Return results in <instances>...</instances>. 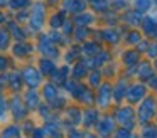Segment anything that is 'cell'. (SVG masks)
<instances>
[{
	"instance_id": "cell-8",
	"label": "cell",
	"mask_w": 157,
	"mask_h": 138,
	"mask_svg": "<svg viewBox=\"0 0 157 138\" xmlns=\"http://www.w3.org/2000/svg\"><path fill=\"white\" fill-rule=\"evenodd\" d=\"M127 61H128V62H133V61H135V54H128V56H127Z\"/></svg>"
},
{
	"instance_id": "cell-3",
	"label": "cell",
	"mask_w": 157,
	"mask_h": 138,
	"mask_svg": "<svg viewBox=\"0 0 157 138\" xmlns=\"http://www.w3.org/2000/svg\"><path fill=\"white\" fill-rule=\"evenodd\" d=\"M118 116H120L118 120L122 121V123H128V121H130V116H132V111H130V110H122Z\"/></svg>"
},
{
	"instance_id": "cell-2",
	"label": "cell",
	"mask_w": 157,
	"mask_h": 138,
	"mask_svg": "<svg viewBox=\"0 0 157 138\" xmlns=\"http://www.w3.org/2000/svg\"><path fill=\"white\" fill-rule=\"evenodd\" d=\"M142 94H144V88L142 86H137V88H133V89H132V93L128 94V98H130V101H137Z\"/></svg>"
},
{
	"instance_id": "cell-6",
	"label": "cell",
	"mask_w": 157,
	"mask_h": 138,
	"mask_svg": "<svg viewBox=\"0 0 157 138\" xmlns=\"http://www.w3.org/2000/svg\"><path fill=\"white\" fill-rule=\"evenodd\" d=\"M108 93H110L108 88H103V91H101V103L103 104L106 103V99H108Z\"/></svg>"
},
{
	"instance_id": "cell-1",
	"label": "cell",
	"mask_w": 157,
	"mask_h": 138,
	"mask_svg": "<svg viewBox=\"0 0 157 138\" xmlns=\"http://www.w3.org/2000/svg\"><path fill=\"white\" fill-rule=\"evenodd\" d=\"M152 113H154V101L147 99L145 103L142 104V108H140V118H142V120H149V118L152 116Z\"/></svg>"
},
{
	"instance_id": "cell-7",
	"label": "cell",
	"mask_w": 157,
	"mask_h": 138,
	"mask_svg": "<svg viewBox=\"0 0 157 138\" xmlns=\"http://www.w3.org/2000/svg\"><path fill=\"white\" fill-rule=\"evenodd\" d=\"M145 138H157L155 130H147V131H145Z\"/></svg>"
},
{
	"instance_id": "cell-5",
	"label": "cell",
	"mask_w": 157,
	"mask_h": 138,
	"mask_svg": "<svg viewBox=\"0 0 157 138\" xmlns=\"http://www.w3.org/2000/svg\"><path fill=\"white\" fill-rule=\"evenodd\" d=\"M145 24H147V25H145V30H147L149 34H152L154 30H155V22H154V20H150V19H147Z\"/></svg>"
},
{
	"instance_id": "cell-4",
	"label": "cell",
	"mask_w": 157,
	"mask_h": 138,
	"mask_svg": "<svg viewBox=\"0 0 157 138\" xmlns=\"http://www.w3.org/2000/svg\"><path fill=\"white\" fill-rule=\"evenodd\" d=\"M149 5H150L149 0H137V7H139V10H142V12L149 9Z\"/></svg>"
}]
</instances>
